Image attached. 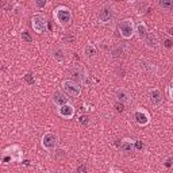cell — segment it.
Masks as SVG:
<instances>
[{"label":"cell","instance_id":"1","mask_svg":"<svg viewBox=\"0 0 173 173\" xmlns=\"http://www.w3.org/2000/svg\"><path fill=\"white\" fill-rule=\"evenodd\" d=\"M33 27L37 33H45L46 30V19L43 15H35L33 18Z\"/></svg>","mask_w":173,"mask_h":173},{"label":"cell","instance_id":"2","mask_svg":"<svg viewBox=\"0 0 173 173\" xmlns=\"http://www.w3.org/2000/svg\"><path fill=\"white\" fill-rule=\"evenodd\" d=\"M119 30H121L122 35L125 38H130L133 35V31H134V27H133V22L131 20H123L119 24Z\"/></svg>","mask_w":173,"mask_h":173},{"label":"cell","instance_id":"3","mask_svg":"<svg viewBox=\"0 0 173 173\" xmlns=\"http://www.w3.org/2000/svg\"><path fill=\"white\" fill-rule=\"evenodd\" d=\"M64 89L68 92L70 96H79L80 95V87L73 81H65L64 83Z\"/></svg>","mask_w":173,"mask_h":173},{"label":"cell","instance_id":"4","mask_svg":"<svg viewBox=\"0 0 173 173\" xmlns=\"http://www.w3.org/2000/svg\"><path fill=\"white\" fill-rule=\"evenodd\" d=\"M56 16H57L58 22L62 23V24H66V23L70 22V12H69L68 8H58Z\"/></svg>","mask_w":173,"mask_h":173},{"label":"cell","instance_id":"5","mask_svg":"<svg viewBox=\"0 0 173 173\" xmlns=\"http://www.w3.org/2000/svg\"><path fill=\"white\" fill-rule=\"evenodd\" d=\"M56 142H57V138H56L54 134H46L43 137V139H42V143H43V146L46 149H53L56 146Z\"/></svg>","mask_w":173,"mask_h":173},{"label":"cell","instance_id":"6","mask_svg":"<svg viewBox=\"0 0 173 173\" xmlns=\"http://www.w3.org/2000/svg\"><path fill=\"white\" fill-rule=\"evenodd\" d=\"M112 16H114V11L111 8H103L99 14V19L101 22H108V20L112 19Z\"/></svg>","mask_w":173,"mask_h":173},{"label":"cell","instance_id":"7","mask_svg":"<svg viewBox=\"0 0 173 173\" xmlns=\"http://www.w3.org/2000/svg\"><path fill=\"white\" fill-rule=\"evenodd\" d=\"M73 112H75V110H73V107L69 104H64V105H61V108H60V115L65 116V118H70V116L73 115Z\"/></svg>","mask_w":173,"mask_h":173},{"label":"cell","instance_id":"8","mask_svg":"<svg viewBox=\"0 0 173 173\" xmlns=\"http://www.w3.org/2000/svg\"><path fill=\"white\" fill-rule=\"evenodd\" d=\"M135 121L139 123V125H146L147 122H149V119H147V115L145 114V112H141V111H137L135 112Z\"/></svg>","mask_w":173,"mask_h":173},{"label":"cell","instance_id":"9","mask_svg":"<svg viewBox=\"0 0 173 173\" xmlns=\"http://www.w3.org/2000/svg\"><path fill=\"white\" fill-rule=\"evenodd\" d=\"M150 100L153 101V103H156V104H158V103H161V100H162V96H161V92L158 89H153L150 92Z\"/></svg>","mask_w":173,"mask_h":173},{"label":"cell","instance_id":"10","mask_svg":"<svg viewBox=\"0 0 173 173\" xmlns=\"http://www.w3.org/2000/svg\"><path fill=\"white\" fill-rule=\"evenodd\" d=\"M54 103H57L58 105H64L68 103V99L65 97V95L60 93V92H56L54 93Z\"/></svg>","mask_w":173,"mask_h":173},{"label":"cell","instance_id":"11","mask_svg":"<svg viewBox=\"0 0 173 173\" xmlns=\"http://www.w3.org/2000/svg\"><path fill=\"white\" fill-rule=\"evenodd\" d=\"M160 6L165 10H172L173 8V0H160Z\"/></svg>","mask_w":173,"mask_h":173},{"label":"cell","instance_id":"12","mask_svg":"<svg viewBox=\"0 0 173 173\" xmlns=\"http://www.w3.org/2000/svg\"><path fill=\"white\" fill-rule=\"evenodd\" d=\"M145 42H146L147 46H156V37L151 34H147L146 38H145Z\"/></svg>","mask_w":173,"mask_h":173},{"label":"cell","instance_id":"13","mask_svg":"<svg viewBox=\"0 0 173 173\" xmlns=\"http://www.w3.org/2000/svg\"><path fill=\"white\" fill-rule=\"evenodd\" d=\"M137 30H138V35H139V38H142V39H145V38H146V35H147L146 27H145L143 24H138Z\"/></svg>","mask_w":173,"mask_h":173},{"label":"cell","instance_id":"14","mask_svg":"<svg viewBox=\"0 0 173 173\" xmlns=\"http://www.w3.org/2000/svg\"><path fill=\"white\" fill-rule=\"evenodd\" d=\"M118 99H119L121 101H129V100H130L129 95H127L126 92H118Z\"/></svg>","mask_w":173,"mask_h":173},{"label":"cell","instance_id":"15","mask_svg":"<svg viewBox=\"0 0 173 173\" xmlns=\"http://www.w3.org/2000/svg\"><path fill=\"white\" fill-rule=\"evenodd\" d=\"M122 149L126 150V151H130V150L133 149V145L130 143V142H123L122 143Z\"/></svg>","mask_w":173,"mask_h":173},{"label":"cell","instance_id":"16","mask_svg":"<svg viewBox=\"0 0 173 173\" xmlns=\"http://www.w3.org/2000/svg\"><path fill=\"white\" fill-rule=\"evenodd\" d=\"M22 39H23V41H26V42H31V41H33V38L30 37L27 31H23V33H22Z\"/></svg>","mask_w":173,"mask_h":173},{"label":"cell","instance_id":"17","mask_svg":"<svg viewBox=\"0 0 173 173\" xmlns=\"http://www.w3.org/2000/svg\"><path fill=\"white\" fill-rule=\"evenodd\" d=\"M54 57L58 60V61H62L64 60V54H62V50H57L54 53Z\"/></svg>","mask_w":173,"mask_h":173},{"label":"cell","instance_id":"18","mask_svg":"<svg viewBox=\"0 0 173 173\" xmlns=\"http://www.w3.org/2000/svg\"><path fill=\"white\" fill-rule=\"evenodd\" d=\"M35 4L39 7V8H43L46 6V0H35Z\"/></svg>","mask_w":173,"mask_h":173},{"label":"cell","instance_id":"19","mask_svg":"<svg viewBox=\"0 0 173 173\" xmlns=\"http://www.w3.org/2000/svg\"><path fill=\"white\" fill-rule=\"evenodd\" d=\"M24 80H26L27 84H33L34 83V77L31 75H26V76H24Z\"/></svg>","mask_w":173,"mask_h":173},{"label":"cell","instance_id":"20","mask_svg":"<svg viewBox=\"0 0 173 173\" xmlns=\"http://www.w3.org/2000/svg\"><path fill=\"white\" fill-rule=\"evenodd\" d=\"M80 123L81 125H88V116H85V115H83V116H80Z\"/></svg>","mask_w":173,"mask_h":173},{"label":"cell","instance_id":"21","mask_svg":"<svg viewBox=\"0 0 173 173\" xmlns=\"http://www.w3.org/2000/svg\"><path fill=\"white\" fill-rule=\"evenodd\" d=\"M135 147H137V149H138V150H141V149H142V147H143V143L141 142V141H137V143H135Z\"/></svg>","mask_w":173,"mask_h":173},{"label":"cell","instance_id":"22","mask_svg":"<svg viewBox=\"0 0 173 173\" xmlns=\"http://www.w3.org/2000/svg\"><path fill=\"white\" fill-rule=\"evenodd\" d=\"M172 45H173V42H172L171 39H165V46H167L168 49L172 47Z\"/></svg>","mask_w":173,"mask_h":173},{"label":"cell","instance_id":"23","mask_svg":"<svg viewBox=\"0 0 173 173\" xmlns=\"http://www.w3.org/2000/svg\"><path fill=\"white\" fill-rule=\"evenodd\" d=\"M172 164H173V158H168V160H167V162H165V165H167V168H169Z\"/></svg>","mask_w":173,"mask_h":173},{"label":"cell","instance_id":"24","mask_svg":"<svg viewBox=\"0 0 173 173\" xmlns=\"http://www.w3.org/2000/svg\"><path fill=\"white\" fill-rule=\"evenodd\" d=\"M115 108H116L118 111H123V104H122V103H118V104L115 105Z\"/></svg>","mask_w":173,"mask_h":173},{"label":"cell","instance_id":"25","mask_svg":"<svg viewBox=\"0 0 173 173\" xmlns=\"http://www.w3.org/2000/svg\"><path fill=\"white\" fill-rule=\"evenodd\" d=\"M87 51L89 53V56H93L95 54V49L93 47H87Z\"/></svg>","mask_w":173,"mask_h":173},{"label":"cell","instance_id":"26","mask_svg":"<svg viewBox=\"0 0 173 173\" xmlns=\"http://www.w3.org/2000/svg\"><path fill=\"white\" fill-rule=\"evenodd\" d=\"M77 171H79V172H87V168L85 167H79V168H77Z\"/></svg>","mask_w":173,"mask_h":173},{"label":"cell","instance_id":"27","mask_svg":"<svg viewBox=\"0 0 173 173\" xmlns=\"http://www.w3.org/2000/svg\"><path fill=\"white\" fill-rule=\"evenodd\" d=\"M171 96H172V99H173V85L171 87Z\"/></svg>","mask_w":173,"mask_h":173},{"label":"cell","instance_id":"28","mask_svg":"<svg viewBox=\"0 0 173 173\" xmlns=\"http://www.w3.org/2000/svg\"><path fill=\"white\" fill-rule=\"evenodd\" d=\"M168 31H169V34H172V35H173V29H169Z\"/></svg>","mask_w":173,"mask_h":173}]
</instances>
